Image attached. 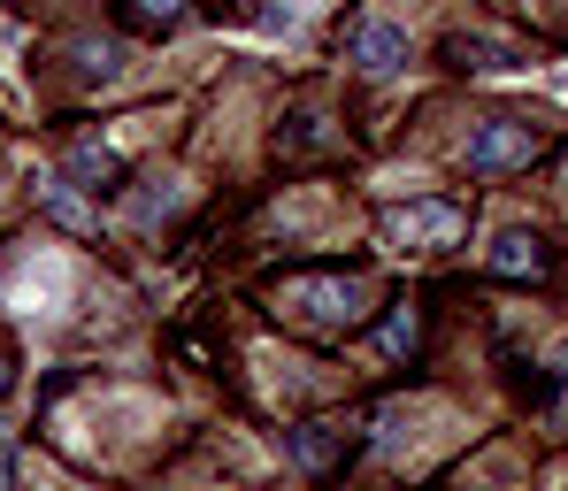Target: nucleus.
<instances>
[{
  "label": "nucleus",
  "mask_w": 568,
  "mask_h": 491,
  "mask_svg": "<svg viewBox=\"0 0 568 491\" xmlns=\"http://www.w3.org/2000/svg\"><path fill=\"white\" fill-rule=\"evenodd\" d=\"M362 299H369L362 277H292L277 293V315L307 323V330H354L362 323Z\"/></svg>",
  "instance_id": "1"
},
{
  "label": "nucleus",
  "mask_w": 568,
  "mask_h": 491,
  "mask_svg": "<svg viewBox=\"0 0 568 491\" xmlns=\"http://www.w3.org/2000/svg\"><path fill=\"white\" fill-rule=\"evenodd\" d=\"M546 154V131L530 115H484L469 139V177H515Z\"/></svg>",
  "instance_id": "2"
},
{
  "label": "nucleus",
  "mask_w": 568,
  "mask_h": 491,
  "mask_svg": "<svg viewBox=\"0 0 568 491\" xmlns=\"http://www.w3.org/2000/svg\"><path fill=\"white\" fill-rule=\"evenodd\" d=\"M338 54H346L362 78H392V70H407V31L384 23V16H362V23L338 31Z\"/></svg>",
  "instance_id": "3"
},
{
  "label": "nucleus",
  "mask_w": 568,
  "mask_h": 491,
  "mask_svg": "<svg viewBox=\"0 0 568 491\" xmlns=\"http://www.w3.org/2000/svg\"><path fill=\"white\" fill-rule=\"evenodd\" d=\"M384 231H392L399 246H462V238H469V215H462L454 200H415V207H392Z\"/></svg>",
  "instance_id": "4"
},
{
  "label": "nucleus",
  "mask_w": 568,
  "mask_h": 491,
  "mask_svg": "<svg viewBox=\"0 0 568 491\" xmlns=\"http://www.w3.org/2000/svg\"><path fill=\"white\" fill-rule=\"evenodd\" d=\"M484 269H491L499 285H538V277H554V246L515 223V231H499V238L484 246Z\"/></svg>",
  "instance_id": "5"
},
{
  "label": "nucleus",
  "mask_w": 568,
  "mask_h": 491,
  "mask_svg": "<svg viewBox=\"0 0 568 491\" xmlns=\"http://www.w3.org/2000/svg\"><path fill=\"white\" fill-rule=\"evenodd\" d=\"M284 453H292L307 477H331V469L354 461V438H346L338 422H300V430H284Z\"/></svg>",
  "instance_id": "6"
},
{
  "label": "nucleus",
  "mask_w": 568,
  "mask_h": 491,
  "mask_svg": "<svg viewBox=\"0 0 568 491\" xmlns=\"http://www.w3.org/2000/svg\"><path fill=\"white\" fill-rule=\"evenodd\" d=\"M62 170H70V185H85V193H115V185H123V154L100 146V139H78Z\"/></svg>",
  "instance_id": "7"
},
{
  "label": "nucleus",
  "mask_w": 568,
  "mask_h": 491,
  "mask_svg": "<svg viewBox=\"0 0 568 491\" xmlns=\"http://www.w3.org/2000/svg\"><path fill=\"white\" fill-rule=\"evenodd\" d=\"M446 62H454V70H507L515 47H499V39H469V31H462V39H446Z\"/></svg>",
  "instance_id": "8"
},
{
  "label": "nucleus",
  "mask_w": 568,
  "mask_h": 491,
  "mask_svg": "<svg viewBox=\"0 0 568 491\" xmlns=\"http://www.w3.org/2000/svg\"><path fill=\"white\" fill-rule=\"evenodd\" d=\"M123 23L162 39V31H178V23H185V0H123Z\"/></svg>",
  "instance_id": "9"
},
{
  "label": "nucleus",
  "mask_w": 568,
  "mask_h": 491,
  "mask_svg": "<svg viewBox=\"0 0 568 491\" xmlns=\"http://www.w3.org/2000/svg\"><path fill=\"white\" fill-rule=\"evenodd\" d=\"M277 146H284V154H315V146H338V131H323V115H315V108H300V115L277 131Z\"/></svg>",
  "instance_id": "10"
},
{
  "label": "nucleus",
  "mask_w": 568,
  "mask_h": 491,
  "mask_svg": "<svg viewBox=\"0 0 568 491\" xmlns=\"http://www.w3.org/2000/svg\"><path fill=\"white\" fill-rule=\"evenodd\" d=\"M415 346H423V307H407V299H399V307H392V323H384V354H415Z\"/></svg>",
  "instance_id": "11"
},
{
  "label": "nucleus",
  "mask_w": 568,
  "mask_h": 491,
  "mask_svg": "<svg viewBox=\"0 0 568 491\" xmlns=\"http://www.w3.org/2000/svg\"><path fill=\"white\" fill-rule=\"evenodd\" d=\"M561 392H568V354L546 361L538 377H523V399H530V407H561Z\"/></svg>",
  "instance_id": "12"
},
{
  "label": "nucleus",
  "mask_w": 568,
  "mask_h": 491,
  "mask_svg": "<svg viewBox=\"0 0 568 491\" xmlns=\"http://www.w3.org/2000/svg\"><path fill=\"white\" fill-rule=\"evenodd\" d=\"M47 207H54V215H62V223H85V207H78V200L62 193V177H54V185H47Z\"/></svg>",
  "instance_id": "13"
},
{
  "label": "nucleus",
  "mask_w": 568,
  "mask_h": 491,
  "mask_svg": "<svg viewBox=\"0 0 568 491\" xmlns=\"http://www.w3.org/2000/svg\"><path fill=\"white\" fill-rule=\"evenodd\" d=\"M8 385H16V361H8V354H0V392H8Z\"/></svg>",
  "instance_id": "14"
}]
</instances>
